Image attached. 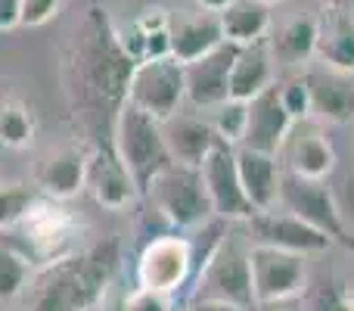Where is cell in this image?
Returning a JSON list of instances; mask_svg holds the SVG:
<instances>
[{
	"instance_id": "obj_10",
	"label": "cell",
	"mask_w": 354,
	"mask_h": 311,
	"mask_svg": "<svg viewBox=\"0 0 354 311\" xmlns=\"http://www.w3.org/2000/svg\"><path fill=\"white\" fill-rule=\"evenodd\" d=\"M202 171V184H205V193L212 199V212L214 218L230 221V224H243L255 215V208L249 206L243 193V184H239V171H236V147L218 141L214 150L205 156V162L199 165Z\"/></svg>"
},
{
	"instance_id": "obj_19",
	"label": "cell",
	"mask_w": 354,
	"mask_h": 311,
	"mask_svg": "<svg viewBox=\"0 0 354 311\" xmlns=\"http://www.w3.org/2000/svg\"><path fill=\"white\" fill-rule=\"evenodd\" d=\"M236 171H239V184H243L245 199H249V206L255 212L277 208V202H280V181H283L280 159L236 147Z\"/></svg>"
},
{
	"instance_id": "obj_26",
	"label": "cell",
	"mask_w": 354,
	"mask_h": 311,
	"mask_svg": "<svg viewBox=\"0 0 354 311\" xmlns=\"http://www.w3.org/2000/svg\"><path fill=\"white\" fill-rule=\"evenodd\" d=\"M37 134V118L25 100L0 94V150H25Z\"/></svg>"
},
{
	"instance_id": "obj_14",
	"label": "cell",
	"mask_w": 354,
	"mask_h": 311,
	"mask_svg": "<svg viewBox=\"0 0 354 311\" xmlns=\"http://www.w3.org/2000/svg\"><path fill=\"white\" fill-rule=\"evenodd\" d=\"M245 106H249V118H245V137L239 147L255 150V153H268V156H280L283 143H286L289 131L295 125L280 100V85L274 81L258 97H252Z\"/></svg>"
},
{
	"instance_id": "obj_29",
	"label": "cell",
	"mask_w": 354,
	"mask_h": 311,
	"mask_svg": "<svg viewBox=\"0 0 354 311\" xmlns=\"http://www.w3.org/2000/svg\"><path fill=\"white\" fill-rule=\"evenodd\" d=\"M37 202V193L25 184H0V231L22 224L28 208Z\"/></svg>"
},
{
	"instance_id": "obj_37",
	"label": "cell",
	"mask_w": 354,
	"mask_h": 311,
	"mask_svg": "<svg viewBox=\"0 0 354 311\" xmlns=\"http://www.w3.org/2000/svg\"><path fill=\"white\" fill-rule=\"evenodd\" d=\"M100 311H124V296H115L109 290V296L103 299V305H100Z\"/></svg>"
},
{
	"instance_id": "obj_36",
	"label": "cell",
	"mask_w": 354,
	"mask_h": 311,
	"mask_svg": "<svg viewBox=\"0 0 354 311\" xmlns=\"http://www.w3.org/2000/svg\"><path fill=\"white\" fill-rule=\"evenodd\" d=\"M233 0H196V6L199 10H205V12H221V10H227Z\"/></svg>"
},
{
	"instance_id": "obj_8",
	"label": "cell",
	"mask_w": 354,
	"mask_h": 311,
	"mask_svg": "<svg viewBox=\"0 0 354 311\" xmlns=\"http://www.w3.org/2000/svg\"><path fill=\"white\" fill-rule=\"evenodd\" d=\"M252 293L258 302H292L301 299L308 287V262L299 252L274 246H249Z\"/></svg>"
},
{
	"instance_id": "obj_1",
	"label": "cell",
	"mask_w": 354,
	"mask_h": 311,
	"mask_svg": "<svg viewBox=\"0 0 354 311\" xmlns=\"http://www.w3.org/2000/svg\"><path fill=\"white\" fill-rule=\"evenodd\" d=\"M137 62L124 50L103 6L91 3L72 28L62 53V85L84 143L112 141V125L124 103Z\"/></svg>"
},
{
	"instance_id": "obj_13",
	"label": "cell",
	"mask_w": 354,
	"mask_h": 311,
	"mask_svg": "<svg viewBox=\"0 0 354 311\" xmlns=\"http://www.w3.org/2000/svg\"><path fill=\"white\" fill-rule=\"evenodd\" d=\"M239 47L230 41L218 44L212 53L183 66V81H187V103L193 109L212 112L221 103L230 100V72L236 62Z\"/></svg>"
},
{
	"instance_id": "obj_12",
	"label": "cell",
	"mask_w": 354,
	"mask_h": 311,
	"mask_svg": "<svg viewBox=\"0 0 354 311\" xmlns=\"http://www.w3.org/2000/svg\"><path fill=\"white\" fill-rule=\"evenodd\" d=\"M245 224V233H249L252 246H274V249H286V252H299V256H314V252L330 249L336 240L326 237L324 231L299 221L289 212H255Z\"/></svg>"
},
{
	"instance_id": "obj_40",
	"label": "cell",
	"mask_w": 354,
	"mask_h": 311,
	"mask_svg": "<svg viewBox=\"0 0 354 311\" xmlns=\"http://www.w3.org/2000/svg\"><path fill=\"white\" fill-rule=\"evenodd\" d=\"M320 3H326V6H330V3H339V0H320Z\"/></svg>"
},
{
	"instance_id": "obj_38",
	"label": "cell",
	"mask_w": 354,
	"mask_h": 311,
	"mask_svg": "<svg viewBox=\"0 0 354 311\" xmlns=\"http://www.w3.org/2000/svg\"><path fill=\"white\" fill-rule=\"evenodd\" d=\"M339 243H342V246H345V249H348V252H354V231H345V237L339 240Z\"/></svg>"
},
{
	"instance_id": "obj_32",
	"label": "cell",
	"mask_w": 354,
	"mask_h": 311,
	"mask_svg": "<svg viewBox=\"0 0 354 311\" xmlns=\"http://www.w3.org/2000/svg\"><path fill=\"white\" fill-rule=\"evenodd\" d=\"M62 0H22V25H44L59 12Z\"/></svg>"
},
{
	"instance_id": "obj_9",
	"label": "cell",
	"mask_w": 354,
	"mask_h": 311,
	"mask_svg": "<svg viewBox=\"0 0 354 311\" xmlns=\"http://www.w3.org/2000/svg\"><path fill=\"white\" fill-rule=\"evenodd\" d=\"M280 206L283 212L295 215L299 221L324 231L326 237L339 240L345 237V218L339 208L333 190L324 181H311V177H299L292 171H283L280 181Z\"/></svg>"
},
{
	"instance_id": "obj_41",
	"label": "cell",
	"mask_w": 354,
	"mask_h": 311,
	"mask_svg": "<svg viewBox=\"0 0 354 311\" xmlns=\"http://www.w3.org/2000/svg\"><path fill=\"white\" fill-rule=\"evenodd\" d=\"M261 3H268V6H270V3H280V0H261Z\"/></svg>"
},
{
	"instance_id": "obj_23",
	"label": "cell",
	"mask_w": 354,
	"mask_h": 311,
	"mask_svg": "<svg viewBox=\"0 0 354 311\" xmlns=\"http://www.w3.org/2000/svg\"><path fill=\"white\" fill-rule=\"evenodd\" d=\"M270 85H274V56H270L268 37L239 47L233 72H230V100L249 103L252 97H258Z\"/></svg>"
},
{
	"instance_id": "obj_43",
	"label": "cell",
	"mask_w": 354,
	"mask_h": 311,
	"mask_svg": "<svg viewBox=\"0 0 354 311\" xmlns=\"http://www.w3.org/2000/svg\"><path fill=\"white\" fill-rule=\"evenodd\" d=\"M351 190H354V187H351Z\"/></svg>"
},
{
	"instance_id": "obj_28",
	"label": "cell",
	"mask_w": 354,
	"mask_h": 311,
	"mask_svg": "<svg viewBox=\"0 0 354 311\" xmlns=\"http://www.w3.org/2000/svg\"><path fill=\"white\" fill-rule=\"evenodd\" d=\"M245 118H249V106H245L243 100H227L218 109H212L208 122H212L214 134H218L221 141L230 143V147H239L245 137Z\"/></svg>"
},
{
	"instance_id": "obj_25",
	"label": "cell",
	"mask_w": 354,
	"mask_h": 311,
	"mask_svg": "<svg viewBox=\"0 0 354 311\" xmlns=\"http://www.w3.org/2000/svg\"><path fill=\"white\" fill-rule=\"evenodd\" d=\"M268 47L274 62H286V66H301L314 56L317 47V19L299 16L289 19L283 28H277L274 37H268Z\"/></svg>"
},
{
	"instance_id": "obj_31",
	"label": "cell",
	"mask_w": 354,
	"mask_h": 311,
	"mask_svg": "<svg viewBox=\"0 0 354 311\" xmlns=\"http://www.w3.org/2000/svg\"><path fill=\"white\" fill-rule=\"evenodd\" d=\"M124 311H174V296L134 287L131 293H124Z\"/></svg>"
},
{
	"instance_id": "obj_5",
	"label": "cell",
	"mask_w": 354,
	"mask_h": 311,
	"mask_svg": "<svg viewBox=\"0 0 354 311\" xmlns=\"http://www.w3.org/2000/svg\"><path fill=\"white\" fill-rule=\"evenodd\" d=\"M189 302H224V305L252 311L255 293H252V271L249 249L236 240L224 237V243L208 256V262L193 274Z\"/></svg>"
},
{
	"instance_id": "obj_22",
	"label": "cell",
	"mask_w": 354,
	"mask_h": 311,
	"mask_svg": "<svg viewBox=\"0 0 354 311\" xmlns=\"http://www.w3.org/2000/svg\"><path fill=\"white\" fill-rule=\"evenodd\" d=\"M162 128H165V143L171 159L180 165H193V168H199L205 162V156L214 150V143L221 141L208 118L180 116V112L174 118H168Z\"/></svg>"
},
{
	"instance_id": "obj_16",
	"label": "cell",
	"mask_w": 354,
	"mask_h": 311,
	"mask_svg": "<svg viewBox=\"0 0 354 311\" xmlns=\"http://www.w3.org/2000/svg\"><path fill=\"white\" fill-rule=\"evenodd\" d=\"M280 153L286 159V171H292L299 177H311V181H326L333 175V168H336V150H333V143L308 118L292 125Z\"/></svg>"
},
{
	"instance_id": "obj_33",
	"label": "cell",
	"mask_w": 354,
	"mask_h": 311,
	"mask_svg": "<svg viewBox=\"0 0 354 311\" xmlns=\"http://www.w3.org/2000/svg\"><path fill=\"white\" fill-rule=\"evenodd\" d=\"M22 25V0H0V31Z\"/></svg>"
},
{
	"instance_id": "obj_4",
	"label": "cell",
	"mask_w": 354,
	"mask_h": 311,
	"mask_svg": "<svg viewBox=\"0 0 354 311\" xmlns=\"http://www.w3.org/2000/svg\"><path fill=\"white\" fill-rule=\"evenodd\" d=\"M112 147L122 156L124 168L131 171L140 196L153 184V177L174 162L171 153H168L162 122L147 116L143 109H137L134 103H124L118 109L115 125H112Z\"/></svg>"
},
{
	"instance_id": "obj_34",
	"label": "cell",
	"mask_w": 354,
	"mask_h": 311,
	"mask_svg": "<svg viewBox=\"0 0 354 311\" xmlns=\"http://www.w3.org/2000/svg\"><path fill=\"white\" fill-rule=\"evenodd\" d=\"M252 311H301V305H299V299H292V302H258Z\"/></svg>"
},
{
	"instance_id": "obj_21",
	"label": "cell",
	"mask_w": 354,
	"mask_h": 311,
	"mask_svg": "<svg viewBox=\"0 0 354 311\" xmlns=\"http://www.w3.org/2000/svg\"><path fill=\"white\" fill-rule=\"evenodd\" d=\"M168 31H171V56L183 66L212 53L218 44H224L218 12H177V16H171Z\"/></svg>"
},
{
	"instance_id": "obj_2",
	"label": "cell",
	"mask_w": 354,
	"mask_h": 311,
	"mask_svg": "<svg viewBox=\"0 0 354 311\" xmlns=\"http://www.w3.org/2000/svg\"><path fill=\"white\" fill-rule=\"evenodd\" d=\"M122 268V240L106 237L47 262L28 281V311H91L109 296Z\"/></svg>"
},
{
	"instance_id": "obj_6",
	"label": "cell",
	"mask_w": 354,
	"mask_h": 311,
	"mask_svg": "<svg viewBox=\"0 0 354 311\" xmlns=\"http://www.w3.org/2000/svg\"><path fill=\"white\" fill-rule=\"evenodd\" d=\"M128 103L143 109L147 116L159 118L162 125L180 112L187 103V81H183V62L174 56H159V60H140L131 72L128 85Z\"/></svg>"
},
{
	"instance_id": "obj_11",
	"label": "cell",
	"mask_w": 354,
	"mask_h": 311,
	"mask_svg": "<svg viewBox=\"0 0 354 311\" xmlns=\"http://www.w3.org/2000/svg\"><path fill=\"white\" fill-rule=\"evenodd\" d=\"M84 190L93 196V202L112 212L134 206L140 199L131 171L124 168L122 156L115 153L112 141L103 143H87V175H84Z\"/></svg>"
},
{
	"instance_id": "obj_20",
	"label": "cell",
	"mask_w": 354,
	"mask_h": 311,
	"mask_svg": "<svg viewBox=\"0 0 354 311\" xmlns=\"http://www.w3.org/2000/svg\"><path fill=\"white\" fill-rule=\"evenodd\" d=\"M308 91H311V116L330 125H348L354 118V81L351 75L333 72L320 66L317 72H308Z\"/></svg>"
},
{
	"instance_id": "obj_42",
	"label": "cell",
	"mask_w": 354,
	"mask_h": 311,
	"mask_svg": "<svg viewBox=\"0 0 354 311\" xmlns=\"http://www.w3.org/2000/svg\"><path fill=\"white\" fill-rule=\"evenodd\" d=\"M91 311H100V308H91Z\"/></svg>"
},
{
	"instance_id": "obj_7",
	"label": "cell",
	"mask_w": 354,
	"mask_h": 311,
	"mask_svg": "<svg viewBox=\"0 0 354 311\" xmlns=\"http://www.w3.org/2000/svg\"><path fill=\"white\" fill-rule=\"evenodd\" d=\"M193 240L180 237V233H162V237L147 240V246L140 249L137 287L177 296V290L187 287V281H193Z\"/></svg>"
},
{
	"instance_id": "obj_39",
	"label": "cell",
	"mask_w": 354,
	"mask_h": 311,
	"mask_svg": "<svg viewBox=\"0 0 354 311\" xmlns=\"http://www.w3.org/2000/svg\"><path fill=\"white\" fill-rule=\"evenodd\" d=\"M345 299H348V302H351V308H354V277L348 281V290H345Z\"/></svg>"
},
{
	"instance_id": "obj_17",
	"label": "cell",
	"mask_w": 354,
	"mask_h": 311,
	"mask_svg": "<svg viewBox=\"0 0 354 311\" xmlns=\"http://www.w3.org/2000/svg\"><path fill=\"white\" fill-rule=\"evenodd\" d=\"M84 175H87V143H68V147L53 150L37 165L35 184L47 199L62 202L84 190Z\"/></svg>"
},
{
	"instance_id": "obj_15",
	"label": "cell",
	"mask_w": 354,
	"mask_h": 311,
	"mask_svg": "<svg viewBox=\"0 0 354 311\" xmlns=\"http://www.w3.org/2000/svg\"><path fill=\"white\" fill-rule=\"evenodd\" d=\"M19 227L25 231V240L31 243V249H35L37 256H44L47 262H56V258L75 252L72 243H75V237H78V221L62 206H56L53 199H47V196L37 199L35 206L28 208V215L22 218Z\"/></svg>"
},
{
	"instance_id": "obj_35",
	"label": "cell",
	"mask_w": 354,
	"mask_h": 311,
	"mask_svg": "<svg viewBox=\"0 0 354 311\" xmlns=\"http://www.w3.org/2000/svg\"><path fill=\"white\" fill-rule=\"evenodd\" d=\"M183 311H243V308L224 305V302H187V308Z\"/></svg>"
},
{
	"instance_id": "obj_24",
	"label": "cell",
	"mask_w": 354,
	"mask_h": 311,
	"mask_svg": "<svg viewBox=\"0 0 354 311\" xmlns=\"http://www.w3.org/2000/svg\"><path fill=\"white\" fill-rule=\"evenodd\" d=\"M221 19V31H224V41L245 47V44H255L268 37L270 28V6L261 0H233L227 10L218 12Z\"/></svg>"
},
{
	"instance_id": "obj_27",
	"label": "cell",
	"mask_w": 354,
	"mask_h": 311,
	"mask_svg": "<svg viewBox=\"0 0 354 311\" xmlns=\"http://www.w3.org/2000/svg\"><path fill=\"white\" fill-rule=\"evenodd\" d=\"M31 281V262L22 252L0 246V302H10L28 290Z\"/></svg>"
},
{
	"instance_id": "obj_3",
	"label": "cell",
	"mask_w": 354,
	"mask_h": 311,
	"mask_svg": "<svg viewBox=\"0 0 354 311\" xmlns=\"http://www.w3.org/2000/svg\"><path fill=\"white\" fill-rule=\"evenodd\" d=\"M156 215L168 224V231H199L202 224L214 218L212 199L205 193L202 184V171L193 165L171 162L165 171L153 177L147 190L140 196Z\"/></svg>"
},
{
	"instance_id": "obj_30",
	"label": "cell",
	"mask_w": 354,
	"mask_h": 311,
	"mask_svg": "<svg viewBox=\"0 0 354 311\" xmlns=\"http://www.w3.org/2000/svg\"><path fill=\"white\" fill-rule=\"evenodd\" d=\"M280 100H283V106H286V112L292 116V122H305V118H311V91H308L305 75L286 81V85H280Z\"/></svg>"
},
{
	"instance_id": "obj_18",
	"label": "cell",
	"mask_w": 354,
	"mask_h": 311,
	"mask_svg": "<svg viewBox=\"0 0 354 311\" xmlns=\"http://www.w3.org/2000/svg\"><path fill=\"white\" fill-rule=\"evenodd\" d=\"M314 56L333 72L354 75V16L339 3L324 6V16L317 19Z\"/></svg>"
}]
</instances>
